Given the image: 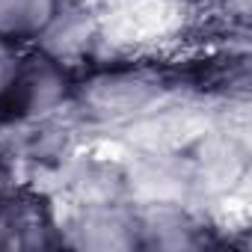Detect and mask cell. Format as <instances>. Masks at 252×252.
Listing matches in <instances>:
<instances>
[{"instance_id": "2", "label": "cell", "mask_w": 252, "mask_h": 252, "mask_svg": "<svg viewBox=\"0 0 252 252\" xmlns=\"http://www.w3.org/2000/svg\"><path fill=\"white\" fill-rule=\"evenodd\" d=\"M63 12V0H0V42H30L48 36Z\"/></svg>"}, {"instance_id": "1", "label": "cell", "mask_w": 252, "mask_h": 252, "mask_svg": "<svg viewBox=\"0 0 252 252\" xmlns=\"http://www.w3.org/2000/svg\"><path fill=\"white\" fill-rule=\"evenodd\" d=\"M68 92L63 63L51 54H30L0 83V122H24L54 110Z\"/></svg>"}]
</instances>
